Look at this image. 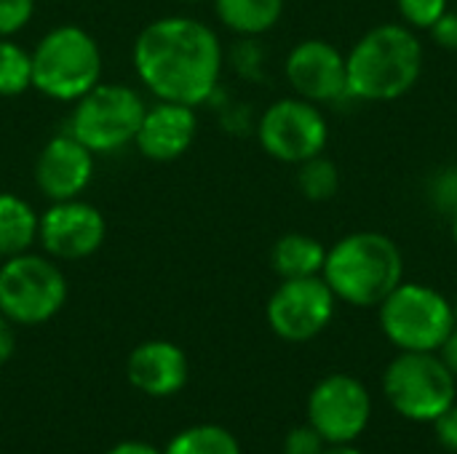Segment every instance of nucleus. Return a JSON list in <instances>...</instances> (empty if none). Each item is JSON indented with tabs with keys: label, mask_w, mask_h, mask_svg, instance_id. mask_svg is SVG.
<instances>
[{
	"label": "nucleus",
	"mask_w": 457,
	"mask_h": 454,
	"mask_svg": "<svg viewBox=\"0 0 457 454\" xmlns=\"http://www.w3.org/2000/svg\"><path fill=\"white\" fill-rule=\"evenodd\" d=\"M370 417V391L351 375H329L308 396V423L327 444H351L364 433Z\"/></svg>",
	"instance_id": "9b49d317"
},
{
	"label": "nucleus",
	"mask_w": 457,
	"mask_h": 454,
	"mask_svg": "<svg viewBox=\"0 0 457 454\" xmlns=\"http://www.w3.org/2000/svg\"><path fill=\"white\" fill-rule=\"evenodd\" d=\"M434 431H436V439L442 442V447L457 454V404L447 407V409L434 420Z\"/></svg>",
	"instance_id": "cd10ccee"
},
{
	"label": "nucleus",
	"mask_w": 457,
	"mask_h": 454,
	"mask_svg": "<svg viewBox=\"0 0 457 454\" xmlns=\"http://www.w3.org/2000/svg\"><path fill=\"white\" fill-rule=\"evenodd\" d=\"M348 96L394 102L415 88L423 72V43L407 24H378L345 56Z\"/></svg>",
	"instance_id": "f03ea898"
},
{
	"label": "nucleus",
	"mask_w": 457,
	"mask_h": 454,
	"mask_svg": "<svg viewBox=\"0 0 457 454\" xmlns=\"http://www.w3.org/2000/svg\"><path fill=\"white\" fill-rule=\"evenodd\" d=\"M383 393L402 417L434 423L447 407L455 404L457 380L439 353L402 351L386 367Z\"/></svg>",
	"instance_id": "6e6552de"
},
{
	"label": "nucleus",
	"mask_w": 457,
	"mask_h": 454,
	"mask_svg": "<svg viewBox=\"0 0 457 454\" xmlns=\"http://www.w3.org/2000/svg\"><path fill=\"white\" fill-rule=\"evenodd\" d=\"M327 442L321 439V433L308 423L303 428L289 431V436L284 439V454H321L327 447Z\"/></svg>",
	"instance_id": "a878e982"
},
{
	"label": "nucleus",
	"mask_w": 457,
	"mask_h": 454,
	"mask_svg": "<svg viewBox=\"0 0 457 454\" xmlns=\"http://www.w3.org/2000/svg\"><path fill=\"white\" fill-rule=\"evenodd\" d=\"M453 310H455V324H457V297H455V302H453Z\"/></svg>",
	"instance_id": "72a5a7b5"
},
{
	"label": "nucleus",
	"mask_w": 457,
	"mask_h": 454,
	"mask_svg": "<svg viewBox=\"0 0 457 454\" xmlns=\"http://www.w3.org/2000/svg\"><path fill=\"white\" fill-rule=\"evenodd\" d=\"M67 302V278L48 254H16L0 262V313L19 326L51 321Z\"/></svg>",
	"instance_id": "423d86ee"
},
{
	"label": "nucleus",
	"mask_w": 457,
	"mask_h": 454,
	"mask_svg": "<svg viewBox=\"0 0 457 454\" xmlns=\"http://www.w3.org/2000/svg\"><path fill=\"white\" fill-rule=\"evenodd\" d=\"M35 0H0V37H13L29 24Z\"/></svg>",
	"instance_id": "b1692460"
},
{
	"label": "nucleus",
	"mask_w": 457,
	"mask_h": 454,
	"mask_svg": "<svg viewBox=\"0 0 457 454\" xmlns=\"http://www.w3.org/2000/svg\"><path fill=\"white\" fill-rule=\"evenodd\" d=\"M321 278L337 300L353 308H378L404 281V257L386 233H348L327 249Z\"/></svg>",
	"instance_id": "7ed1b4c3"
},
{
	"label": "nucleus",
	"mask_w": 457,
	"mask_h": 454,
	"mask_svg": "<svg viewBox=\"0 0 457 454\" xmlns=\"http://www.w3.org/2000/svg\"><path fill=\"white\" fill-rule=\"evenodd\" d=\"M126 375L139 393L163 399L185 388L190 367L179 345L166 340H150L131 351Z\"/></svg>",
	"instance_id": "dca6fc26"
},
{
	"label": "nucleus",
	"mask_w": 457,
	"mask_h": 454,
	"mask_svg": "<svg viewBox=\"0 0 457 454\" xmlns=\"http://www.w3.org/2000/svg\"><path fill=\"white\" fill-rule=\"evenodd\" d=\"M37 217L16 193H0V260L24 254L37 244Z\"/></svg>",
	"instance_id": "a211bd4d"
},
{
	"label": "nucleus",
	"mask_w": 457,
	"mask_h": 454,
	"mask_svg": "<svg viewBox=\"0 0 457 454\" xmlns=\"http://www.w3.org/2000/svg\"><path fill=\"white\" fill-rule=\"evenodd\" d=\"M32 88V54L13 37H0V96H21Z\"/></svg>",
	"instance_id": "412c9836"
},
{
	"label": "nucleus",
	"mask_w": 457,
	"mask_h": 454,
	"mask_svg": "<svg viewBox=\"0 0 457 454\" xmlns=\"http://www.w3.org/2000/svg\"><path fill=\"white\" fill-rule=\"evenodd\" d=\"M94 179V153L70 131L51 136L35 161V185L48 201L80 198Z\"/></svg>",
	"instance_id": "4468645a"
},
{
	"label": "nucleus",
	"mask_w": 457,
	"mask_h": 454,
	"mask_svg": "<svg viewBox=\"0 0 457 454\" xmlns=\"http://www.w3.org/2000/svg\"><path fill=\"white\" fill-rule=\"evenodd\" d=\"M107 238V222L102 211L83 201H51L37 217V244L56 262H78L102 249Z\"/></svg>",
	"instance_id": "f8f14e48"
},
{
	"label": "nucleus",
	"mask_w": 457,
	"mask_h": 454,
	"mask_svg": "<svg viewBox=\"0 0 457 454\" xmlns=\"http://www.w3.org/2000/svg\"><path fill=\"white\" fill-rule=\"evenodd\" d=\"M321 454H361L359 450H353L351 444H332L329 450H324Z\"/></svg>",
	"instance_id": "2f4dec72"
},
{
	"label": "nucleus",
	"mask_w": 457,
	"mask_h": 454,
	"mask_svg": "<svg viewBox=\"0 0 457 454\" xmlns=\"http://www.w3.org/2000/svg\"><path fill=\"white\" fill-rule=\"evenodd\" d=\"M431 37L436 45H442L445 51H457V13L455 11H445L431 27H428Z\"/></svg>",
	"instance_id": "bb28decb"
},
{
	"label": "nucleus",
	"mask_w": 457,
	"mask_h": 454,
	"mask_svg": "<svg viewBox=\"0 0 457 454\" xmlns=\"http://www.w3.org/2000/svg\"><path fill=\"white\" fill-rule=\"evenodd\" d=\"M297 187L313 203L332 201L337 195V187H340V171L324 155L308 158V161L297 163Z\"/></svg>",
	"instance_id": "4be33fe9"
},
{
	"label": "nucleus",
	"mask_w": 457,
	"mask_h": 454,
	"mask_svg": "<svg viewBox=\"0 0 457 454\" xmlns=\"http://www.w3.org/2000/svg\"><path fill=\"white\" fill-rule=\"evenodd\" d=\"M257 139L270 158L297 166L324 153L329 142V123L319 104L303 96H287L260 115Z\"/></svg>",
	"instance_id": "1a4fd4ad"
},
{
	"label": "nucleus",
	"mask_w": 457,
	"mask_h": 454,
	"mask_svg": "<svg viewBox=\"0 0 457 454\" xmlns=\"http://www.w3.org/2000/svg\"><path fill=\"white\" fill-rule=\"evenodd\" d=\"M147 104L139 91L123 83H96L75 102L70 115V134L94 155L118 153L134 144Z\"/></svg>",
	"instance_id": "0eeeda50"
},
{
	"label": "nucleus",
	"mask_w": 457,
	"mask_h": 454,
	"mask_svg": "<svg viewBox=\"0 0 457 454\" xmlns=\"http://www.w3.org/2000/svg\"><path fill=\"white\" fill-rule=\"evenodd\" d=\"M378 310L383 334L399 351L436 353L455 329L453 302L426 284L402 281Z\"/></svg>",
	"instance_id": "39448f33"
},
{
	"label": "nucleus",
	"mask_w": 457,
	"mask_h": 454,
	"mask_svg": "<svg viewBox=\"0 0 457 454\" xmlns=\"http://www.w3.org/2000/svg\"><path fill=\"white\" fill-rule=\"evenodd\" d=\"M284 72L289 86L295 88V96H303L313 104H327L348 96L345 56L329 40H300L287 56Z\"/></svg>",
	"instance_id": "ddd939ff"
},
{
	"label": "nucleus",
	"mask_w": 457,
	"mask_h": 454,
	"mask_svg": "<svg viewBox=\"0 0 457 454\" xmlns=\"http://www.w3.org/2000/svg\"><path fill=\"white\" fill-rule=\"evenodd\" d=\"M436 353H439V359L445 361V367L453 372V377L457 380V324L455 329L447 334V340L442 343V348H439Z\"/></svg>",
	"instance_id": "c756f323"
},
{
	"label": "nucleus",
	"mask_w": 457,
	"mask_h": 454,
	"mask_svg": "<svg viewBox=\"0 0 457 454\" xmlns=\"http://www.w3.org/2000/svg\"><path fill=\"white\" fill-rule=\"evenodd\" d=\"M447 3L450 0H396L402 21L407 27H412L415 32L418 29H428L445 11H450Z\"/></svg>",
	"instance_id": "5701e85b"
},
{
	"label": "nucleus",
	"mask_w": 457,
	"mask_h": 454,
	"mask_svg": "<svg viewBox=\"0 0 457 454\" xmlns=\"http://www.w3.org/2000/svg\"><path fill=\"white\" fill-rule=\"evenodd\" d=\"M195 134H198L195 107L158 99L153 107L145 110L134 144L142 153V158L155 163H169L182 158L193 147Z\"/></svg>",
	"instance_id": "2eb2a0df"
},
{
	"label": "nucleus",
	"mask_w": 457,
	"mask_h": 454,
	"mask_svg": "<svg viewBox=\"0 0 457 454\" xmlns=\"http://www.w3.org/2000/svg\"><path fill=\"white\" fill-rule=\"evenodd\" d=\"M134 70L155 99L198 107L220 83L222 43L201 19L161 16L137 35Z\"/></svg>",
	"instance_id": "f257e3e1"
},
{
	"label": "nucleus",
	"mask_w": 457,
	"mask_h": 454,
	"mask_svg": "<svg viewBox=\"0 0 457 454\" xmlns=\"http://www.w3.org/2000/svg\"><path fill=\"white\" fill-rule=\"evenodd\" d=\"M431 198L436 203V209L453 214L457 209V166H450L445 171H439L434 177V185H431Z\"/></svg>",
	"instance_id": "393cba45"
},
{
	"label": "nucleus",
	"mask_w": 457,
	"mask_h": 454,
	"mask_svg": "<svg viewBox=\"0 0 457 454\" xmlns=\"http://www.w3.org/2000/svg\"><path fill=\"white\" fill-rule=\"evenodd\" d=\"M187 3H198V0H187Z\"/></svg>",
	"instance_id": "f704fd0d"
},
{
	"label": "nucleus",
	"mask_w": 457,
	"mask_h": 454,
	"mask_svg": "<svg viewBox=\"0 0 457 454\" xmlns=\"http://www.w3.org/2000/svg\"><path fill=\"white\" fill-rule=\"evenodd\" d=\"M13 326H16V324L0 313V367H3V364L13 356V351H16V332H13Z\"/></svg>",
	"instance_id": "c85d7f7f"
},
{
	"label": "nucleus",
	"mask_w": 457,
	"mask_h": 454,
	"mask_svg": "<svg viewBox=\"0 0 457 454\" xmlns=\"http://www.w3.org/2000/svg\"><path fill=\"white\" fill-rule=\"evenodd\" d=\"M337 297L321 276L287 278L268 300V324L287 343H308L319 337L335 316Z\"/></svg>",
	"instance_id": "9d476101"
},
{
	"label": "nucleus",
	"mask_w": 457,
	"mask_h": 454,
	"mask_svg": "<svg viewBox=\"0 0 457 454\" xmlns=\"http://www.w3.org/2000/svg\"><path fill=\"white\" fill-rule=\"evenodd\" d=\"M32 54V88L54 102H78L102 83V48L78 24L48 29Z\"/></svg>",
	"instance_id": "20e7f679"
},
{
	"label": "nucleus",
	"mask_w": 457,
	"mask_h": 454,
	"mask_svg": "<svg viewBox=\"0 0 457 454\" xmlns=\"http://www.w3.org/2000/svg\"><path fill=\"white\" fill-rule=\"evenodd\" d=\"M163 454H241L236 436L220 425H195L177 433Z\"/></svg>",
	"instance_id": "aec40b11"
},
{
	"label": "nucleus",
	"mask_w": 457,
	"mask_h": 454,
	"mask_svg": "<svg viewBox=\"0 0 457 454\" xmlns=\"http://www.w3.org/2000/svg\"><path fill=\"white\" fill-rule=\"evenodd\" d=\"M107 454H161L158 450H153L150 444H145V442H120V444H115L112 450Z\"/></svg>",
	"instance_id": "7c9ffc66"
},
{
	"label": "nucleus",
	"mask_w": 457,
	"mask_h": 454,
	"mask_svg": "<svg viewBox=\"0 0 457 454\" xmlns=\"http://www.w3.org/2000/svg\"><path fill=\"white\" fill-rule=\"evenodd\" d=\"M214 11L230 32L262 35L278 24L284 0H214Z\"/></svg>",
	"instance_id": "6ab92c4d"
},
{
	"label": "nucleus",
	"mask_w": 457,
	"mask_h": 454,
	"mask_svg": "<svg viewBox=\"0 0 457 454\" xmlns=\"http://www.w3.org/2000/svg\"><path fill=\"white\" fill-rule=\"evenodd\" d=\"M327 246L308 233H287L270 249V265L281 281L321 276Z\"/></svg>",
	"instance_id": "f3484780"
},
{
	"label": "nucleus",
	"mask_w": 457,
	"mask_h": 454,
	"mask_svg": "<svg viewBox=\"0 0 457 454\" xmlns=\"http://www.w3.org/2000/svg\"><path fill=\"white\" fill-rule=\"evenodd\" d=\"M450 230H453V238H455L457 244V209L450 214Z\"/></svg>",
	"instance_id": "473e14b6"
}]
</instances>
